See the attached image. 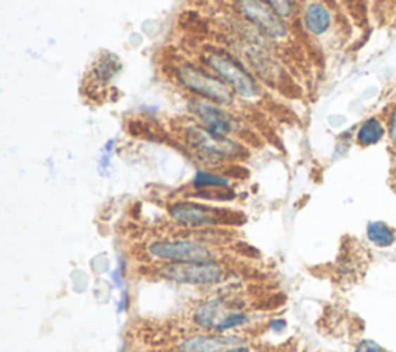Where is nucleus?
<instances>
[{
    "label": "nucleus",
    "instance_id": "obj_1",
    "mask_svg": "<svg viewBox=\"0 0 396 352\" xmlns=\"http://www.w3.org/2000/svg\"><path fill=\"white\" fill-rule=\"evenodd\" d=\"M160 71L166 81L183 96H194L214 102L242 118L247 116L248 110H252L223 79L178 46L163 50Z\"/></svg>",
    "mask_w": 396,
    "mask_h": 352
},
{
    "label": "nucleus",
    "instance_id": "obj_2",
    "mask_svg": "<svg viewBox=\"0 0 396 352\" xmlns=\"http://www.w3.org/2000/svg\"><path fill=\"white\" fill-rule=\"evenodd\" d=\"M178 48L191 54L204 67L223 79L251 108L266 110L268 107H280V102L273 98L274 92L264 85L262 81L254 73H251L249 68L223 45L195 39L194 42L183 44Z\"/></svg>",
    "mask_w": 396,
    "mask_h": 352
},
{
    "label": "nucleus",
    "instance_id": "obj_3",
    "mask_svg": "<svg viewBox=\"0 0 396 352\" xmlns=\"http://www.w3.org/2000/svg\"><path fill=\"white\" fill-rule=\"evenodd\" d=\"M172 130L187 153L203 165L220 167L245 161L249 156V150L242 141L214 133L191 116H187L186 121H173Z\"/></svg>",
    "mask_w": 396,
    "mask_h": 352
},
{
    "label": "nucleus",
    "instance_id": "obj_4",
    "mask_svg": "<svg viewBox=\"0 0 396 352\" xmlns=\"http://www.w3.org/2000/svg\"><path fill=\"white\" fill-rule=\"evenodd\" d=\"M146 255L156 263H191L218 258V252L204 238L161 237L149 239Z\"/></svg>",
    "mask_w": 396,
    "mask_h": 352
},
{
    "label": "nucleus",
    "instance_id": "obj_5",
    "mask_svg": "<svg viewBox=\"0 0 396 352\" xmlns=\"http://www.w3.org/2000/svg\"><path fill=\"white\" fill-rule=\"evenodd\" d=\"M183 98L186 101L187 115L208 130L239 141H254L248 138L247 133L249 130H247L245 119L240 115L214 102L194 98V96H183Z\"/></svg>",
    "mask_w": 396,
    "mask_h": 352
},
{
    "label": "nucleus",
    "instance_id": "obj_6",
    "mask_svg": "<svg viewBox=\"0 0 396 352\" xmlns=\"http://www.w3.org/2000/svg\"><path fill=\"white\" fill-rule=\"evenodd\" d=\"M173 224L186 230H204L218 226H231L242 220V215L229 209L206 206L187 199H178L166 207Z\"/></svg>",
    "mask_w": 396,
    "mask_h": 352
},
{
    "label": "nucleus",
    "instance_id": "obj_7",
    "mask_svg": "<svg viewBox=\"0 0 396 352\" xmlns=\"http://www.w3.org/2000/svg\"><path fill=\"white\" fill-rule=\"evenodd\" d=\"M154 275L166 282L186 286H217L228 277V269L218 258L191 263H161Z\"/></svg>",
    "mask_w": 396,
    "mask_h": 352
},
{
    "label": "nucleus",
    "instance_id": "obj_8",
    "mask_svg": "<svg viewBox=\"0 0 396 352\" xmlns=\"http://www.w3.org/2000/svg\"><path fill=\"white\" fill-rule=\"evenodd\" d=\"M239 308L223 295H211L200 300L189 312V320L197 332H217L228 312Z\"/></svg>",
    "mask_w": 396,
    "mask_h": 352
},
{
    "label": "nucleus",
    "instance_id": "obj_9",
    "mask_svg": "<svg viewBox=\"0 0 396 352\" xmlns=\"http://www.w3.org/2000/svg\"><path fill=\"white\" fill-rule=\"evenodd\" d=\"M249 339L240 332L217 334V332H195L181 339L175 351L177 352H221L229 348L247 345Z\"/></svg>",
    "mask_w": 396,
    "mask_h": 352
},
{
    "label": "nucleus",
    "instance_id": "obj_10",
    "mask_svg": "<svg viewBox=\"0 0 396 352\" xmlns=\"http://www.w3.org/2000/svg\"><path fill=\"white\" fill-rule=\"evenodd\" d=\"M335 10L336 8H333L326 0H308L302 14H300V20H302L305 33L311 41L326 36L333 28L335 13H338Z\"/></svg>",
    "mask_w": 396,
    "mask_h": 352
},
{
    "label": "nucleus",
    "instance_id": "obj_11",
    "mask_svg": "<svg viewBox=\"0 0 396 352\" xmlns=\"http://www.w3.org/2000/svg\"><path fill=\"white\" fill-rule=\"evenodd\" d=\"M113 56L107 53V58H101V61H98L92 67L90 73H89V82L87 85H84L87 88V94L89 96H94L97 94V88L101 87V96H104L106 90H107V84L110 79L115 76V63H118L116 61H112Z\"/></svg>",
    "mask_w": 396,
    "mask_h": 352
},
{
    "label": "nucleus",
    "instance_id": "obj_12",
    "mask_svg": "<svg viewBox=\"0 0 396 352\" xmlns=\"http://www.w3.org/2000/svg\"><path fill=\"white\" fill-rule=\"evenodd\" d=\"M384 134H385L384 124L379 121L378 118H370L361 124L358 134H356V141H358L361 147H370L381 141L384 138Z\"/></svg>",
    "mask_w": 396,
    "mask_h": 352
},
{
    "label": "nucleus",
    "instance_id": "obj_13",
    "mask_svg": "<svg viewBox=\"0 0 396 352\" xmlns=\"http://www.w3.org/2000/svg\"><path fill=\"white\" fill-rule=\"evenodd\" d=\"M265 2L273 8V10L280 15L282 19L287 20L290 25L295 28L299 33H302L305 36H308L305 33V30L302 27V20H300V15L297 11V5L296 0H265Z\"/></svg>",
    "mask_w": 396,
    "mask_h": 352
},
{
    "label": "nucleus",
    "instance_id": "obj_14",
    "mask_svg": "<svg viewBox=\"0 0 396 352\" xmlns=\"http://www.w3.org/2000/svg\"><path fill=\"white\" fill-rule=\"evenodd\" d=\"M367 237L378 247H389L395 241V232L383 221H373L367 226Z\"/></svg>",
    "mask_w": 396,
    "mask_h": 352
},
{
    "label": "nucleus",
    "instance_id": "obj_15",
    "mask_svg": "<svg viewBox=\"0 0 396 352\" xmlns=\"http://www.w3.org/2000/svg\"><path fill=\"white\" fill-rule=\"evenodd\" d=\"M344 6L356 25H364V22H367L366 0H344Z\"/></svg>",
    "mask_w": 396,
    "mask_h": 352
},
{
    "label": "nucleus",
    "instance_id": "obj_16",
    "mask_svg": "<svg viewBox=\"0 0 396 352\" xmlns=\"http://www.w3.org/2000/svg\"><path fill=\"white\" fill-rule=\"evenodd\" d=\"M354 352H387L383 346H379L373 340H362Z\"/></svg>",
    "mask_w": 396,
    "mask_h": 352
},
{
    "label": "nucleus",
    "instance_id": "obj_17",
    "mask_svg": "<svg viewBox=\"0 0 396 352\" xmlns=\"http://www.w3.org/2000/svg\"><path fill=\"white\" fill-rule=\"evenodd\" d=\"M395 5H396V0H381V19L383 20L389 19L390 13H396Z\"/></svg>",
    "mask_w": 396,
    "mask_h": 352
},
{
    "label": "nucleus",
    "instance_id": "obj_18",
    "mask_svg": "<svg viewBox=\"0 0 396 352\" xmlns=\"http://www.w3.org/2000/svg\"><path fill=\"white\" fill-rule=\"evenodd\" d=\"M110 278H112V283H113V286H116V287H124V275H123V264H120V266H118L112 274H110Z\"/></svg>",
    "mask_w": 396,
    "mask_h": 352
},
{
    "label": "nucleus",
    "instance_id": "obj_19",
    "mask_svg": "<svg viewBox=\"0 0 396 352\" xmlns=\"http://www.w3.org/2000/svg\"><path fill=\"white\" fill-rule=\"evenodd\" d=\"M389 134L392 141L396 142V103L390 110V116H389Z\"/></svg>",
    "mask_w": 396,
    "mask_h": 352
},
{
    "label": "nucleus",
    "instance_id": "obj_20",
    "mask_svg": "<svg viewBox=\"0 0 396 352\" xmlns=\"http://www.w3.org/2000/svg\"><path fill=\"white\" fill-rule=\"evenodd\" d=\"M271 329L277 334L283 332L285 329H287V320H285V318H274L271 322Z\"/></svg>",
    "mask_w": 396,
    "mask_h": 352
},
{
    "label": "nucleus",
    "instance_id": "obj_21",
    "mask_svg": "<svg viewBox=\"0 0 396 352\" xmlns=\"http://www.w3.org/2000/svg\"><path fill=\"white\" fill-rule=\"evenodd\" d=\"M128 308H129V294H128V291L123 289L121 300H120V303H118V312L128 310Z\"/></svg>",
    "mask_w": 396,
    "mask_h": 352
},
{
    "label": "nucleus",
    "instance_id": "obj_22",
    "mask_svg": "<svg viewBox=\"0 0 396 352\" xmlns=\"http://www.w3.org/2000/svg\"><path fill=\"white\" fill-rule=\"evenodd\" d=\"M221 352H256V349L249 346L248 343L247 345H240V346H234V348H229V349H225V351H221Z\"/></svg>",
    "mask_w": 396,
    "mask_h": 352
},
{
    "label": "nucleus",
    "instance_id": "obj_23",
    "mask_svg": "<svg viewBox=\"0 0 396 352\" xmlns=\"http://www.w3.org/2000/svg\"><path fill=\"white\" fill-rule=\"evenodd\" d=\"M326 2H327V4H330V5L333 6V8H336V4H335V2H333V0H326Z\"/></svg>",
    "mask_w": 396,
    "mask_h": 352
}]
</instances>
